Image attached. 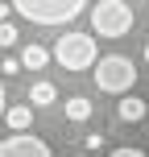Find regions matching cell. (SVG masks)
I'll list each match as a JSON object with an SVG mask.
<instances>
[{
	"instance_id": "3",
	"label": "cell",
	"mask_w": 149,
	"mask_h": 157,
	"mask_svg": "<svg viewBox=\"0 0 149 157\" xmlns=\"http://www.w3.org/2000/svg\"><path fill=\"white\" fill-rule=\"evenodd\" d=\"M83 8L91 4H83V0H17L13 13H21L33 25H71Z\"/></svg>"
},
{
	"instance_id": "8",
	"label": "cell",
	"mask_w": 149,
	"mask_h": 157,
	"mask_svg": "<svg viewBox=\"0 0 149 157\" xmlns=\"http://www.w3.org/2000/svg\"><path fill=\"white\" fill-rule=\"evenodd\" d=\"M46 62H50V50L37 46V41H29V46L21 50V66H25V71H41Z\"/></svg>"
},
{
	"instance_id": "4",
	"label": "cell",
	"mask_w": 149,
	"mask_h": 157,
	"mask_svg": "<svg viewBox=\"0 0 149 157\" xmlns=\"http://www.w3.org/2000/svg\"><path fill=\"white\" fill-rule=\"evenodd\" d=\"M91 13V29L100 33V37H124L128 29H133V4H124V0H100V4L87 8Z\"/></svg>"
},
{
	"instance_id": "13",
	"label": "cell",
	"mask_w": 149,
	"mask_h": 157,
	"mask_svg": "<svg viewBox=\"0 0 149 157\" xmlns=\"http://www.w3.org/2000/svg\"><path fill=\"white\" fill-rule=\"evenodd\" d=\"M108 157H149V153H141V149H112Z\"/></svg>"
},
{
	"instance_id": "14",
	"label": "cell",
	"mask_w": 149,
	"mask_h": 157,
	"mask_svg": "<svg viewBox=\"0 0 149 157\" xmlns=\"http://www.w3.org/2000/svg\"><path fill=\"white\" fill-rule=\"evenodd\" d=\"M0 71H4V75H17V71H21V62H17V58H4V62H0Z\"/></svg>"
},
{
	"instance_id": "7",
	"label": "cell",
	"mask_w": 149,
	"mask_h": 157,
	"mask_svg": "<svg viewBox=\"0 0 149 157\" xmlns=\"http://www.w3.org/2000/svg\"><path fill=\"white\" fill-rule=\"evenodd\" d=\"M116 116L124 120V124H137V120H145V99H137V95H124V99L116 103Z\"/></svg>"
},
{
	"instance_id": "1",
	"label": "cell",
	"mask_w": 149,
	"mask_h": 157,
	"mask_svg": "<svg viewBox=\"0 0 149 157\" xmlns=\"http://www.w3.org/2000/svg\"><path fill=\"white\" fill-rule=\"evenodd\" d=\"M50 58H54L62 71H95V62H100V50H95V37L91 33H62V37L54 41V50H50Z\"/></svg>"
},
{
	"instance_id": "15",
	"label": "cell",
	"mask_w": 149,
	"mask_h": 157,
	"mask_svg": "<svg viewBox=\"0 0 149 157\" xmlns=\"http://www.w3.org/2000/svg\"><path fill=\"white\" fill-rule=\"evenodd\" d=\"M4 112H8V91H4V78H0V120H4Z\"/></svg>"
},
{
	"instance_id": "12",
	"label": "cell",
	"mask_w": 149,
	"mask_h": 157,
	"mask_svg": "<svg viewBox=\"0 0 149 157\" xmlns=\"http://www.w3.org/2000/svg\"><path fill=\"white\" fill-rule=\"evenodd\" d=\"M83 145L95 153V149H104V136H100V132H87V136H83Z\"/></svg>"
},
{
	"instance_id": "9",
	"label": "cell",
	"mask_w": 149,
	"mask_h": 157,
	"mask_svg": "<svg viewBox=\"0 0 149 157\" xmlns=\"http://www.w3.org/2000/svg\"><path fill=\"white\" fill-rule=\"evenodd\" d=\"M54 99H58V87H54V83H46V78L29 87V108H50Z\"/></svg>"
},
{
	"instance_id": "17",
	"label": "cell",
	"mask_w": 149,
	"mask_h": 157,
	"mask_svg": "<svg viewBox=\"0 0 149 157\" xmlns=\"http://www.w3.org/2000/svg\"><path fill=\"white\" fill-rule=\"evenodd\" d=\"M145 62H149V41H145Z\"/></svg>"
},
{
	"instance_id": "5",
	"label": "cell",
	"mask_w": 149,
	"mask_h": 157,
	"mask_svg": "<svg viewBox=\"0 0 149 157\" xmlns=\"http://www.w3.org/2000/svg\"><path fill=\"white\" fill-rule=\"evenodd\" d=\"M0 157H54L50 145L33 132H13L8 141H0Z\"/></svg>"
},
{
	"instance_id": "11",
	"label": "cell",
	"mask_w": 149,
	"mask_h": 157,
	"mask_svg": "<svg viewBox=\"0 0 149 157\" xmlns=\"http://www.w3.org/2000/svg\"><path fill=\"white\" fill-rule=\"evenodd\" d=\"M8 46H17V25L0 21V50H8Z\"/></svg>"
},
{
	"instance_id": "2",
	"label": "cell",
	"mask_w": 149,
	"mask_h": 157,
	"mask_svg": "<svg viewBox=\"0 0 149 157\" xmlns=\"http://www.w3.org/2000/svg\"><path fill=\"white\" fill-rule=\"evenodd\" d=\"M91 78H95L100 91L120 95V99H124V95L133 91V83H137V62H133V58H124V54H104L100 62H95Z\"/></svg>"
},
{
	"instance_id": "18",
	"label": "cell",
	"mask_w": 149,
	"mask_h": 157,
	"mask_svg": "<svg viewBox=\"0 0 149 157\" xmlns=\"http://www.w3.org/2000/svg\"><path fill=\"white\" fill-rule=\"evenodd\" d=\"M75 157H87V153H75Z\"/></svg>"
},
{
	"instance_id": "10",
	"label": "cell",
	"mask_w": 149,
	"mask_h": 157,
	"mask_svg": "<svg viewBox=\"0 0 149 157\" xmlns=\"http://www.w3.org/2000/svg\"><path fill=\"white\" fill-rule=\"evenodd\" d=\"M87 116H91V99H87V95H71V99H66V120H79V124H83Z\"/></svg>"
},
{
	"instance_id": "16",
	"label": "cell",
	"mask_w": 149,
	"mask_h": 157,
	"mask_svg": "<svg viewBox=\"0 0 149 157\" xmlns=\"http://www.w3.org/2000/svg\"><path fill=\"white\" fill-rule=\"evenodd\" d=\"M8 13H13V4H0V21H8Z\"/></svg>"
},
{
	"instance_id": "6",
	"label": "cell",
	"mask_w": 149,
	"mask_h": 157,
	"mask_svg": "<svg viewBox=\"0 0 149 157\" xmlns=\"http://www.w3.org/2000/svg\"><path fill=\"white\" fill-rule=\"evenodd\" d=\"M4 124L13 128V132H29V124H33V108H29V103H8Z\"/></svg>"
}]
</instances>
